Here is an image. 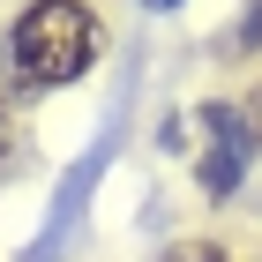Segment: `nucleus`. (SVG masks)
<instances>
[{
    "instance_id": "obj_1",
    "label": "nucleus",
    "mask_w": 262,
    "mask_h": 262,
    "mask_svg": "<svg viewBox=\"0 0 262 262\" xmlns=\"http://www.w3.org/2000/svg\"><path fill=\"white\" fill-rule=\"evenodd\" d=\"M98 60H105V23L82 0H30L0 30V75H8L15 98L68 90V82H82Z\"/></svg>"
},
{
    "instance_id": "obj_2",
    "label": "nucleus",
    "mask_w": 262,
    "mask_h": 262,
    "mask_svg": "<svg viewBox=\"0 0 262 262\" xmlns=\"http://www.w3.org/2000/svg\"><path fill=\"white\" fill-rule=\"evenodd\" d=\"M202 127H210V142H202V187H210V195H232V187H240V158L255 150V135H247V120L232 105H210Z\"/></svg>"
},
{
    "instance_id": "obj_3",
    "label": "nucleus",
    "mask_w": 262,
    "mask_h": 262,
    "mask_svg": "<svg viewBox=\"0 0 262 262\" xmlns=\"http://www.w3.org/2000/svg\"><path fill=\"white\" fill-rule=\"evenodd\" d=\"M255 45H262V0H247L240 30H232V53H255Z\"/></svg>"
},
{
    "instance_id": "obj_4",
    "label": "nucleus",
    "mask_w": 262,
    "mask_h": 262,
    "mask_svg": "<svg viewBox=\"0 0 262 262\" xmlns=\"http://www.w3.org/2000/svg\"><path fill=\"white\" fill-rule=\"evenodd\" d=\"M165 262H225V247H210V240H180Z\"/></svg>"
},
{
    "instance_id": "obj_5",
    "label": "nucleus",
    "mask_w": 262,
    "mask_h": 262,
    "mask_svg": "<svg viewBox=\"0 0 262 262\" xmlns=\"http://www.w3.org/2000/svg\"><path fill=\"white\" fill-rule=\"evenodd\" d=\"M8 158H15V105L0 98V165H8Z\"/></svg>"
},
{
    "instance_id": "obj_6",
    "label": "nucleus",
    "mask_w": 262,
    "mask_h": 262,
    "mask_svg": "<svg viewBox=\"0 0 262 262\" xmlns=\"http://www.w3.org/2000/svg\"><path fill=\"white\" fill-rule=\"evenodd\" d=\"M240 120H247V135H255V150H262V90L247 98V113H240Z\"/></svg>"
},
{
    "instance_id": "obj_7",
    "label": "nucleus",
    "mask_w": 262,
    "mask_h": 262,
    "mask_svg": "<svg viewBox=\"0 0 262 262\" xmlns=\"http://www.w3.org/2000/svg\"><path fill=\"white\" fill-rule=\"evenodd\" d=\"M142 8H180V0H142Z\"/></svg>"
}]
</instances>
